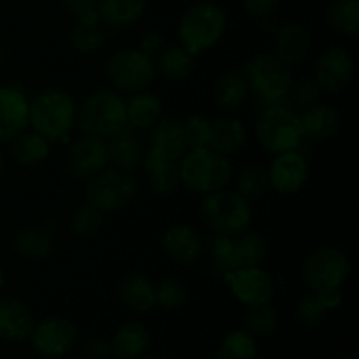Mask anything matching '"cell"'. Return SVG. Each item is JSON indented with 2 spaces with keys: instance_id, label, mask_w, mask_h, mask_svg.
Segmentation results:
<instances>
[{
  "instance_id": "681fc988",
  "label": "cell",
  "mask_w": 359,
  "mask_h": 359,
  "mask_svg": "<svg viewBox=\"0 0 359 359\" xmlns=\"http://www.w3.org/2000/svg\"><path fill=\"white\" fill-rule=\"evenodd\" d=\"M4 167H6V158H4V153H2V151H0V179H2Z\"/></svg>"
},
{
  "instance_id": "ba28073f",
  "label": "cell",
  "mask_w": 359,
  "mask_h": 359,
  "mask_svg": "<svg viewBox=\"0 0 359 359\" xmlns=\"http://www.w3.org/2000/svg\"><path fill=\"white\" fill-rule=\"evenodd\" d=\"M349 256L337 248H319L312 251L302 265V279L311 293L340 290L349 279Z\"/></svg>"
},
{
  "instance_id": "484cf974",
  "label": "cell",
  "mask_w": 359,
  "mask_h": 359,
  "mask_svg": "<svg viewBox=\"0 0 359 359\" xmlns=\"http://www.w3.org/2000/svg\"><path fill=\"white\" fill-rule=\"evenodd\" d=\"M13 160L21 167H37L51 154V142L34 130H25L9 142Z\"/></svg>"
},
{
  "instance_id": "5b68a950",
  "label": "cell",
  "mask_w": 359,
  "mask_h": 359,
  "mask_svg": "<svg viewBox=\"0 0 359 359\" xmlns=\"http://www.w3.org/2000/svg\"><path fill=\"white\" fill-rule=\"evenodd\" d=\"M226 32V14L212 2H200L189 7L179 21L177 34L181 44L191 55H200L214 48Z\"/></svg>"
},
{
  "instance_id": "9c48e42d",
  "label": "cell",
  "mask_w": 359,
  "mask_h": 359,
  "mask_svg": "<svg viewBox=\"0 0 359 359\" xmlns=\"http://www.w3.org/2000/svg\"><path fill=\"white\" fill-rule=\"evenodd\" d=\"M137 182L130 174L116 168H104L88 179L86 203L102 214L118 212L133 202Z\"/></svg>"
},
{
  "instance_id": "603a6c76",
  "label": "cell",
  "mask_w": 359,
  "mask_h": 359,
  "mask_svg": "<svg viewBox=\"0 0 359 359\" xmlns=\"http://www.w3.org/2000/svg\"><path fill=\"white\" fill-rule=\"evenodd\" d=\"M144 170L149 175V186L156 195L168 196L181 186V175H179L177 161L167 160L154 153L153 149L146 151L142 156Z\"/></svg>"
},
{
  "instance_id": "44dd1931",
  "label": "cell",
  "mask_w": 359,
  "mask_h": 359,
  "mask_svg": "<svg viewBox=\"0 0 359 359\" xmlns=\"http://www.w3.org/2000/svg\"><path fill=\"white\" fill-rule=\"evenodd\" d=\"M151 147L154 153L167 160L179 161L188 151L184 139V130L182 123L175 121L172 118H161L156 125L151 128Z\"/></svg>"
},
{
  "instance_id": "7c38bea8",
  "label": "cell",
  "mask_w": 359,
  "mask_h": 359,
  "mask_svg": "<svg viewBox=\"0 0 359 359\" xmlns=\"http://www.w3.org/2000/svg\"><path fill=\"white\" fill-rule=\"evenodd\" d=\"M233 297L248 309L272 304L276 287L272 277L262 266H244L226 273Z\"/></svg>"
},
{
  "instance_id": "277c9868",
  "label": "cell",
  "mask_w": 359,
  "mask_h": 359,
  "mask_svg": "<svg viewBox=\"0 0 359 359\" xmlns=\"http://www.w3.org/2000/svg\"><path fill=\"white\" fill-rule=\"evenodd\" d=\"M200 219L216 235L235 237L244 233L251 224V202L230 189L209 193L200 203Z\"/></svg>"
},
{
  "instance_id": "8d00e7d4",
  "label": "cell",
  "mask_w": 359,
  "mask_h": 359,
  "mask_svg": "<svg viewBox=\"0 0 359 359\" xmlns=\"http://www.w3.org/2000/svg\"><path fill=\"white\" fill-rule=\"evenodd\" d=\"M269 189V172L259 165H249L237 177V193L249 202L263 198Z\"/></svg>"
},
{
  "instance_id": "7bdbcfd3",
  "label": "cell",
  "mask_w": 359,
  "mask_h": 359,
  "mask_svg": "<svg viewBox=\"0 0 359 359\" xmlns=\"http://www.w3.org/2000/svg\"><path fill=\"white\" fill-rule=\"evenodd\" d=\"M290 95L293 102L300 107H311V105L318 104V98L321 95V88L314 81V77H302L298 83H291Z\"/></svg>"
},
{
  "instance_id": "ee69618b",
  "label": "cell",
  "mask_w": 359,
  "mask_h": 359,
  "mask_svg": "<svg viewBox=\"0 0 359 359\" xmlns=\"http://www.w3.org/2000/svg\"><path fill=\"white\" fill-rule=\"evenodd\" d=\"M328 311L325 309V305L321 304L319 297L316 293L305 294L304 298L298 304V318L309 326H318L325 321Z\"/></svg>"
},
{
  "instance_id": "c3c4849f",
  "label": "cell",
  "mask_w": 359,
  "mask_h": 359,
  "mask_svg": "<svg viewBox=\"0 0 359 359\" xmlns=\"http://www.w3.org/2000/svg\"><path fill=\"white\" fill-rule=\"evenodd\" d=\"M321 300V304L325 305L326 311H337V309L342 305V293L340 290H328V291H323V293H316Z\"/></svg>"
},
{
  "instance_id": "ab89813d",
  "label": "cell",
  "mask_w": 359,
  "mask_h": 359,
  "mask_svg": "<svg viewBox=\"0 0 359 359\" xmlns=\"http://www.w3.org/2000/svg\"><path fill=\"white\" fill-rule=\"evenodd\" d=\"M182 130H184V139L188 149H200V147H207L210 137V121L203 116H189L184 123H182Z\"/></svg>"
},
{
  "instance_id": "74e56055",
  "label": "cell",
  "mask_w": 359,
  "mask_h": 359,
  "mask_svg": "<svg viewBox=\"0 0 359 359\" xmlns=\"http://www.w3.org/2000/svg\"><path fill=\"white\" fill-rule=\"evenodd\" d=\"M244 325V330H248L252 337L270 335L279 326V312L276 307H272V304L252 307L249 309V314L245 316Z\"/></svg>"
},
{
  "instance_id": "1f68e13d",
  "label": "cell",
  "mask_w": 359,
  "mask_h": 359,
  "mask_svg": "<svg viewBox=\"0 0 359 359\" xmlns=\"http://www.w3.org/2000/svg\"><path fill=\"white\" fill-rule=\"evenodd\" d=\"M249 93L248 81L242 74L226 72L214 84V100L224 111H233L241 107Z\"/></svg>"
},
{
  "instance_id": "cb8c5ba5",
  "label": "cell",
  "mask_w": 359,
  "mask_h": 359,
  "mask_svg": "<svg viewBox=\"0 0 359 359\" xmlns=\"http://www.w3.org/2000/svg\"><path fill=\"white\" fill-rule=\"evenodd\" d=\"M107 142V156L109 163L116 167V170H121L130 174L142 163L144 149L139 137L133 133V130L125 128L114 137L105 140Z\"/></svg>"
},
{
  "instance_id": "30bf717a",
  "label": "cell",
  "mask_w": 359,
  "mask_h": 359,
  "mask_svg": "<svg viewBox=\"0 0 359 359\" xmlns=\"http://www.w3.org/2000/svg\"><path fill=\"white\" fill-rule=\"evenodd\" d=\"M245 81L249 90L255 91L266 102L284 100L290 93L291 77L290 67L284 65L276 55H258L245 65Z\"/></svg>"
},
{
  "instance_id": "4316f807",
  "label": "cell",
  "mask_w": 359,
  "mask_h": 359,
  "mask_svg": "<svg viewBox=\"0 0 359 359\" xmlns=\"http://www.w3.org/2000/svg\"><path fill=\"white\" fill-rule=\"evenodd\" d=\"M149 346V332L142 323L130 321L119 326L111 340V353L118 359H135L142 356Z\"/></svg>"
},
{
  "instance_id": "4fadbf2b",
  "label": "cell",
  "mask_w": 359,
  "mask_h": 359,
  "mask_svg": "<svg viewBox=\"0 0 359 359\" xmlns=\"http://www.w3.org/2000/svg\"><path fill=\"white\" fill-rule=\"evenodd\" d=\"M354 79V60L344 48L333 46L319 55L314 65V81L321 91L340 93Z\"/></svg>"
},
{
  "instance_id": "7a4b0ae2",
  "label": "cell",
  "mask_w": 359,
  "mask_h": 359,
  "mask_svg": "<svg viewBox=\"0 0 359 359\" xmlns=\"http://www.w3.org/2000/svg\"><path fill=\"white\" fill-rule=\"evenodd\" d=\"M76 125L84 135L107 140L126 128V104L114 90H98L88 95L77 107Z\"/></svg>"
},
{
  "instance_id": "5bb4252c",
  "label": "cell",
  "mask_w": 359,
  "mask_h": 359,
  "mask_svg": "<svg viewBox=\"0 0 359 359\" xmlns=\"http://www.w3.org/2000/svg\"><path fill=\"white\" fill-rule=\"evenodd\" d=\"M266 172L270 189L283 196L297 195L309 181V163L297 149L276 154Z\"/></svg>"
},
{
  "instance_id": "6da1fadb",
  "label": "cell",
  "mask_w": 359,
  "mask_h": 359,
  "mask_svg": "<svg viewBox=\"0 0 359 359\" xmlns=\"http://www.w3.org/2000/svg\"><path fill=\"white\" fill-rule=\"evenodd\" d=\"M76 116V100L63 90H44L28 102V126L51 144L69 139Z\"/></svg>"
},
{
  "instance_id": "7dc6e473",
  "label": "cell",
  "mask_w": 359,
  "mask_h": 359,
  "mask_svg": "<svg viewBox=\"0 0 359 359\" xmlns=\"http://www.w3.org/2000/svg\"><path fill=\"white\" fill-rule=\"evenodd\" d=\"M161 48H163V37H161V34H158V32H149V34H146L142 37L139 49L153 58V56H156L158 53L161 51Z\"/></svg>"
},
{
  "instance_id": "8fae6325",
  "label": "cell",
  "mask_w": 359,
  "mask_h": 359,
  "mask_svg": "<svg viewBox=\"0 0 359 359\" xmlns=\"http://www.w3.org/2000/svg\"><path fill=\"white\" fill-rule=\"evenodd\" d=\"M77 337H79L77 326L70 319L53 316L42 319L34 326L30 339L37 354L46 359H58L72 351Z\"/></svg>"
},
{
  "instance_id": "e575fe53",
  "label": "cell",
  "mask_w": 359,
  "mask_h": 359,
  "mask_svg": "<svg viewBox=\"0 0 359 359\" xmlns=\"http://www.w3.org/2000/svg\"><path fill=\"white\" fill-rule=\"evenodd\" d=\"M53 237L42 228H28L20 231L13 242L14 252L27 259H42L53 252Z\"/></svg>"
},
{
  "instance_id": "836d02e7",
  "label": "cell",
  "mask_w": 359,
  "mask_h": 359,
  "mask_svg": "<svg viewBox=\"0 0 359 359\" xmlns=\"http://www.w3.org/2000/svg\"><path fill=\"white\" fill-rule=\"evenodd\" d=\"M326 20L339 35L354 39L359 34V0H335L326 11Z\"/></svg>"
},
{
  "instance_id": "bcb514c9",
  "label": "cell",
  "mask_w": 359,
  "mask_h": 359,
  "mask_svg": "<svg viewBox=\"0 0 359 359\" xmlns=\"http://www.w3.org/2000/svg\"><path fill=\"white\" fill-rule=\"evenodd\" d=\"M62 4L77 20L97 14V9H95L97 7V0H62Z\"/></svg>"
},
{
  "instance_id": "816d5d0a",
  "label": "cell",
  "mask_w": 359,
  "mask_h": 359,
  "mask_svg": "<svg viewBox=\"0 0 359 359\" xmlns=\"http://www.w3.org/2000/svg\"><path fill=\"white\" fill-rule=\"evenodd\" d=\"M4 58H6V55H4V48H2V46H0V63L4 62Z\"/></svg>"
},
{
  "instance_id": "f5cc1de1",
  "label": "cell",
  "mask_w": 359,
  "mask_h": 359,
  "mask_svg": "<svg viewBox=\"0 0 359 359\" xmlns=\"http://www.w3.org/2000/svg\"><path fill=\"white\" fill-rule=\"evenodd\" d=\"M135 359H160V358H154V356H139V358H135Z\"/></svg>"
},
{
  "instance_id": "2e32d148",
  "label": "cell",
  "mask_w": 359,
  "mask_h": 359,
  "mask_svg": "<svg viewBox=\"0 0 359 359\" xmlns=\"http://www.w3.org/2000/svg\"><path fill=\"white\" fill-rule=\"evenodd\" d=\"M28 128V98L14 86H0V144Z\"/></svg>"
},
{
  "instance_id": "8992f818",
  "label": "cell",
  "mask_w": 359,
  "mask_h": 359,
  "mask_svg": "<svg viewBox=\"0 0 359 359\" xmlns=\"http://www.w3.org/2000/svg\"><path fill=\"white\" fill-rule=\"evenodd\" d=\"M258 142L273 156L294 151L304 140L300 114L287 105H272L265 109L256 121Z\"/></svg>"
},
{
  "instance_id": "f35d334b",
  "label": "cell",
  "mask_w": 359,
  "mask_h": 359,
  "mask_svg": "<svg viewBox=\"0 0 359 359\" xmlns=\"http://www.w3.org/2000/svg\"><path fill=\"white\" fill-rule=\"evenodd\" d=\"M102 224V212L91 207L90 203L77 207L70 217V230L81 237H90L98 231Z\"/></svg>"
},
{
  "instance_id": "9a60e30c",
  "label": "cell",
  "mask_w": 359,
  "mask_h": 359,
  "mask_svg": "<svg viewBox=\"0 0 359 359\" xmlns=\"http://www.w3.org/2000/svg\"><path fill=\"white\" fill-rule=\"evenodd\" d=\"M109 163L107 142L91 135H83L69 146L65 165L76 177L90 179Z\"/></svg>"
},
{
  "instance_id": "d4e9b609",
  "label": "cell",
  "mask_w": 359,
  "mask_h": 359,
  "mask_svg": "<svg viewBox=\"0 0 359 359\" xmlns=\"http://www.w3.org/2000/svg\"><path fill=\"white\" fill-rule=\"evenodd\" d=\"M300 123L304 137L321 142L339 132L340 116L333 105L314 104L302 112Z\"/></svg>"
},
{
  "instance_id": "4dcf8cb0",
  "label": "cell",
  "mask_w": 359,
  "mask_h": 359,
  "mask_svg": "<svg viewBox=\"0 0 359 359\" xmlns=\"http://www.w3.org/2000/svg\"><path fill=\"white\" fill-rule=\"evenodd\" d=\"M70 42L74 49L83 55H93L104 46L105 28L97 14L77 20V25L70 32Z\"/></svg>"
},
{
  "instance_id": "d6986e66",
  "label": "cell",
  "mask_w": 359,
  "mask_h": 359,
  "mask_svg": "<svg viewBox=\"0 0 359 359\" xmlns=\"http://www.w3.org/2000/svg\"><path fill=\"white\" fill-rule=\"evenodd\" d=\"M161 244H163V251L167 252L168 258L182 263V265L198 259L203 251L202 237L195 228L188 226V224H174L168 228Z\"/></svg>"
},
{
  "instance_id": "83f0119b",
  "label": "cell",
  "mask_w": 359,
  "mask_h": 359,
  "mask_svg": "<svg viewBox=\"0 0 359 359\" xmlns=\"http://www.w3.org/2000/svg\"><path fill=\"white\" fill-rule=\"evenodd\" d=\"M154 70L161 77L168 81H182L191 74L195 65V55L188 51L182 44H172L167 48H161L156 55Z\"/></svg>"
},
{
  "instance_id": "ffe728a7",
  "label": "cell",
  "mask_w": 359,
  "mask_h": 359,
  "mask_svg": "<svg viewBox=\"0 0 359 359\" xmlns=\"http://www.w3.org/2000/svg\"><path fill=\"white\" fill-rule=\"evenodd\" d=\"M248 140V128L242 119L233 116H221L210 121V137L207 147L214 153L230 156L242 149Z\"/></svg>"
},
{
  "instance_id": "e0dca14e",
  "label": "cell",
  "mask_w": 359,
  "mask_h": 359,
  "mask_svg": "<svg viewBox=\"0 0 359 359\" xmlns=\"http://www.w3.org/2000/svg\"><path fill=\"white\" fill-rule=\"evenodd\" d=\"M312 53V34L300 23H286L276 35V56L287 67L304 63Z\"/></svg>"
},
{
  "instance_id": "3957f363",
  "label": "cell",
  "mask_w": 359,
  "mask_h": 359,
  "mask_svg": "<svg viewBox=\"0 0 359 359\" xmlns=\"http://www.w3.org/2000/svg\"><path fill=\"white\" fill-rule=\"evenodd\" d=\"M179 175H181V184L191 189L193 193L209 195L230 184L233 168L228 161V156L214 153L209 147H200V149L186 151L179 161Z\"/></svg>"
},
{
  "instance_id": "ac0fdd59",
  "label": "cell",
  "mask_w": 359,
  "mask_h": 359,
  "mask_svg": "<svg viewBox=\"0 0 359 359\" xmlns=\"http://www.w3.org/2000/svg\"><path fill=\"white\" fill-rule=\"evenodd\" d=\"M35 319L30 309L16 298L0 300V339L9 342H21L30 339Z\"/></svg>"
},
{
  "instance_id": "f6af8a7d",
  "label": "cell",
  "mask_w": 359,
  "mask_h": 359,
  "mask_svg": "<svg viewBox=\"0 0 359 359\" xmlns=\"http://www.w3.org/2000/svg\"><path fill=\"white\" fill-rule=\"evenodd\" d=\"M244 9L252 18H266L279 7V0H242Z\"/></svg>"
},
{
  "instance_id": "d6a6232c",
  "label": "cell",
  "mask_w": 359,
  "mask_h": 359,
  "mask_svg": "<svg viewBox=\"0 0 359 359\" xmlns=\"http://www.w3.org/2000/svg\"><path fill=\"white\" fill-rule=\"evenodd\" d=\"M269 256V244L258 233H241V237H233V269L244 266H262Z\"/></svg>"
},
{
  "instance_id": "7402d4cb",
  "label": "cell",
  "mask_w": 359,
  "mask_h": 359,
  "mask_svg": "<svg viewBox=\"0 0 359 359\" xmlns=\"http://www.w3.org/2000/svg\"><path fill=\"white\" fill-rule=\"evenodd\" d=\"M125 104L126 128L130 130H151L163 118V104L158 95L147 90L132 93Z\"/></svg>"
},
{
  "instance_id": "f907efd6",
  "label": "cell",
  "mask_w": 359,
  "mask_h": 359,
  "mask_svg": "<svg viewBox=\"0 0 359 359\" xmlns=\"http://www.w3.org/2000/svg\"><path fill=\"white\" fill-rule=\"evenodd\" d=\"M4 287V270H2V266H0V290H2Z\"/></svg>"
},
{
  "instance_id": "52a82bcc",
  "label": "cell",
  "mask_w": 359,
  "mask_h": 359,
  "mask_svg": "<svg viewBox=\"0 0 359 359\" xmlns=\"http://www.w3.org/2000/svg\"><path fill=\"white\" fill-rule=\"evenodd\" d=\"M104 72L118 93H137L147 90L156 76L153 58L140 49L116 51L105 62Z\"/></svg>"
},
{
  "instance_id": "b9f144b4",
  "label": "cell",
  "mask_w": 359,
  "mask_h": 359,
  "mask_svg": "<svg viewBox=\"0 0 359 359\" xmlns=\"http://www.w3.org/2000/svg\"><path fill=\"white\" fill-rule=\"evenodd\" d=\"M156 293V305L163 309H179L186 302L188 294H186V287L182 286L181 280L167 279L154 287Z\"/></svg>"
},
{
  "instance_id": "f1b7e54d",
  "label": "cell",
  "mask_w": 359,
  "mask_h": 359,
  "mask_svg": "<svg viewBox=\"0 0 359 359\" xmlns=\"http://www.w3.org/2000/svg\"><path fill=\"white\" fill-rule=\"evenodd\" d=\"M97 16L107 27H128L142 18L146 0H97Z\"/></svg>"
},
{
  "instance_id": "60d3db41",
  "label": "cell",
  "mask_w": 359,
  "mask_h": 359,
  "mask_svg": "<svg viewBox=\"0 0 359 359\" xmlns=\"http://www.w3.org/2000/svg\"><path fill=\"white\" fill-rule=\"evenodd\" d=\"M210 256L217 270L226 276L233 272V237L230 235H216L210 245Z\"/></svg>"
},
{
  "instance_id": "f546056e",
  "label": "cell",
  "mask_w": 359,
  "mask_h": 359,
  "mask_svg": "<svg viewBox=\"0 0 359 359\" xmlns=\"http://www.w3.org/2000/svg\"><path fill=\"white\" fill-rule=\"evenodd\" d=\"M119 298L125 307L133 312H139V314L149 312L151 309L156 307L154 284L140 273L130 276L123 280L121 287H119Z\"/></svg>"
},
{
  "instance_id": "d590c367",
  "label": "cell",
  "mask_w": 359,
  "mask_h": 359,
  "mask_svg": "<svg viewBox=\"0 0 359 359\" xmlns=\"http://www.w3.org/2000/svg\"><path fill=\"white\" fill-rule=\"evenodd\" d=\"M258 344L248 330H235L228 333L217 349V359H256Z\"/></svg>"
}]
</instances>
